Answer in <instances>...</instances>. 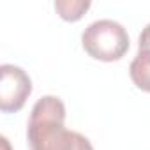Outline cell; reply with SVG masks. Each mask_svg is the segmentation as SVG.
<instances>
[{
  "label": "cell",
  "mask_w": 150,
  "mask_h": 150,
  "mask_svg": "<svg viewBox=\"0 0 150 150\" xmlns=\"http://www.w3.org/2000/svg\"><path fill=\"white\" fill-rule=\"evenodd\" d=\"M138 51H150V23L141 30L138 39Z\"/></svg>",
  "instance_id": "6"
},
{
  "label": "cell",
  "mask_w": 150,
  "mask_h": 150,
  "mask_svg": "<svg viewBox=\"0 0 150 150\" xmlns=\"http://www.w3.org/2000/svg\"><path fill=\"white\" fill-rule=\"evenodd\" d=\"M2 146H4V150H11V148H9V143H7V138H6V136H2Z\"/></svg>",
  "instance_id": "7"
},
{
  "label": "cell",
  "mask_w": 150,
  "mask_h": 150,
  "mask_svg": "<svg viewBox=\"0 0 150 150\" xmlns=\"http://www.w3.org/2000/svg\"><path fill=\"white\" fill-rule=\"evenodd\" d=\"M90 9L88 0H57L55 11L65 21H78Z\"/></svg>",
  "instance_id": "5"
},
{
  "label": "cell",
  "mask_w": 150,
  "mask_h": 150,
  "mask_svg": "<svg viewBox=\"0 0 150 150\" xmlns=\"http://www.w3.org/2000/svg\"><path fill=\"white\" fill-rule=\"evenodd\" d=\"M32 94V80L18 65H0V110L4 113L20 111Z\"/></svg>",
  "instance_id": "3"
},
{
  "label": "cell",
  "mask_w": 150,
  "mask_h": 150,
  "mask_svg": "<svg viewBox=\"0 0 150 150\" xmlns=\"http://www.w3.org/2000/svg\"><path fill=\"white\" fill-rule=\"evenodd\" d=\"M81 46L94 60L117 62L129 50V34L115 20H97L83 30Z\"/></svg>",
  "instance_id": "2"
},
{
  "label": "cell",
  "mask_w": 150,
  "mask_h": 150,
  "mask_svg": "<svg viewBox=\"0 0 150 150\" xmlns=\"http://www.w3.org/2000/svg\"><path fill=\"white\" fill-rule=\"evenodd\" d=\"M129 76L139 90L150 92V51H138L129 65Z\"/></svg>",
  "instance_id": "4"
},
{
  "label": "cell",
  "mask_w": 150,
  "mask_h": 150,
  "mask_svg": "<svg viewBox=\"0 0 150 150\" xmlns=\"http://www.w3.org/2000/svg\"><path fill=\"white\" fill-rule=\"evenodd\" d=\"M30 150H94L88 138L65 127V104L57 96L41 97L28 117Z\"/></svg>",
  "instance_id": "1"
}]
</instances>
